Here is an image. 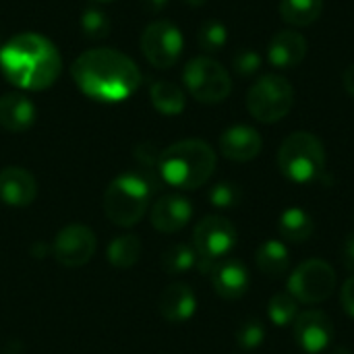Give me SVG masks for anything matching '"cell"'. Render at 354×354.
I'll return each mask as SVG.
<instances>
[{
    "instance_id": "1",
    "label": "cell",
    "mask_w": 354,
    "mask_h": 354,
    "mask_svg": "<svg viewBox=\"0 0 354 354\" xmlns=\"http://www.w3.org/2000/svg\"><path fill=\"white\" fill-rule=\"evenodd\" d=\"M71 75L77 87L97 102H122L141 85L139 66L127 54L112 48L83 52L75 58Z\"/></svg>"
},
{
    "instance_id": "2",
    "label": "cell",
    "mask_w": 354,
    "mask_h": 354,
    "mask_svg": "<svg viewBox=\"0 0 354 354\" xmlns=\"http://www.w3.org/2000/svg\"><path fill=\"white\" fill-rule=\"evenodd\" d=\"M0 68L6 81L15 87L44 91L58 81L62 58L48 37L35 31H25L10 37L0 48Z\"/></svg>"
},
{
    "instance_id": "3",
    "label": "cell",
    "mask_w": 354,
    "mask_h": 354,
    "mask_svg": "<svg viewBox=\"0 0 354 354\" xmlns=\"http://www.w3.org/2000/svg\"><path fill=\"white\" fill-rule=\"evenodd\" d=\"M158 170L170 187L193 191L216 172V151L201 139H185L160 153Z\"/></svg>"
},
{
    "instance_id": "4",
    "label": "cell",
    "mask_w": 354,
    "mask_h": 354,
    "mask_svg": "<svg viewBox=\"0 0 354 354\" xmlns=\"http://www.w3.org/2000/svg\"><path fill=\"white\" fill-rule=\"evenodd\" d=\"M149 199L151 183L143 174L124 172L108 185L104 193V212L112 224L131 228L145 216Z\"/></svg>"
},
{
    "instance_id": "5",
    "label": "cell",
    "mask_w": 354,
    "mask_h": 354,
    "mask_svg": "<svg viewBox=\"0 0 354 354\" xmlns=\"http://www.w3.org/2000/svg\"><path fill=\"white\" fill-rule=\"evenodd\" d=\"M278 166L280 172L292 183H313L326 170V147L313 133H292L280 145Z\"/></svg>"
},
{
    "instance_id": "6",
    "label": "cell",
    "mask_w": 354,
    "mask_h": 354,
    "mask_svg": "<svg viewBox=\"0 0 354 354\" xmlns=\"http://www.w3.org/2000/svg\"><path fill=\"white\" fill-rule=\"evenodd\" d=\"M295 106V87L280 75H263L257 79L247 93L249 114L263 122L272 124L282 120Z\"/></svg>"
},
{
    "instance_id": "7",
    "label": "cell",
    "mask_w": 354,
    "mask_h": 354,
    "mask_svg": "<svg viewBox=\"0 0 354 354\" xmlns=\"http://www.w3.org/2000/svg\"><path fill=\"white\" fill-rule=\"evenodd\" d=\"M183 81L189 93L201 104H220L232 91V79L228 71L209 56H197L187 62Z\"/></svg>"
},
{
    "instance_id": "8",
    "label": "cell",
    "mask_w": 354,
    "mask_h": 354,
    "mask_svg": "<svg viewBox=\"0 0 354 354\" xmlns=\"http://www.w3.org/2000/svg\"><path fill=\"white\" fill-rule=\"evenodd\" d=\"M336 290V272L324 259L303 261L288 278V292L305 305H317Z\"/></svg>"
},
{
    "instance_id": "9",
    "label": "cell",
    "mask_w": 354,
    "mask_h": 354,
    "mask_svg": "<svg viewBox=\"0 0 354 354\" xmlns=\"http://www.w3.org/2000/svg\"><path fill=\"white\" fill-rule=\"evenodd\" d=\"M185 39L170 21H153L141 33V52L156 68H170L183 56Z\"/></svg>"
},
{
    "instance_id": "10",
    "label": "cell",
    "mask_w": 354,
    "mask_h": 354,
    "mask_svg": "<svg viewBox=\"0 0 354 354\" xmlns=\"http://www.w3.org/2000/svg\"><path fill=\"white\" fill-rule=\"evenodd\" d=\"M239 234L230 220L222 216H207L203 218L193 232V247L199 257L220 261L226 259L228 253L236 247Z\"/></svg>"
},
{
    "instance_id": "11",
    "label": "cell",
    "mask_w": 354,
    "mask_h": 354,
    "mask_svg": "<svg viewBox=\"0 0 354 354\" xmlns=\"http://www.w3.org/2000/svg\"><path fill=\"white\" fill-rule=\"evenodd\" d=\"M95 234L89 226L85 224H68L64 226L52 245V255L62 268H81L91 261L95 255Z\"/></svg>"
},
{
    "instance_id": "12",
    "label": "cell",
    "mask_w": 354,
    "mask_h": 354,
    "mask_svg": "<svg viewBox=\"0 0 354 354\" xmlns=\"http://www.w3.org/2000/svg\"><path fill=\"white\" fill-rule=\"evenodd\" d=\"M297 344L307 354L324 353L334 338V324L324 311H305L295 319Z\"/></svg>"
},
{
    "instance_id": "13",
    "label": "cell",
    "mask_w": 354,
    "mask_h": 354,
    "mask_svg": "<svg viewBox=\"0 0 354 354\" xmlns=\"http://www.w3.org/2000/svg\"><path fill=\"white\" fill-rule=\"evenodd\" d=\"M193 218V205L183 195H164L160 197L149 212V222L158 232L172 234L183 230Z\"/></svg>"
},
{
    "instance_id": "14",
    "label": "cell",
    "mask_w": 354,
    "mask_h": 354,
    "mask_svg": "<svg viewBox=\"0 0 354 354\" xmlns=\"http://www.w3.org/2000/svg\"><path fill=\"white\" fill-rule=\"evenodd\" d=\"M212 286L218 297L226 301H236L247 295L251 276L243 261L239 259H220L216 261L214 270L209 272Z\"/></svg>"
},
{
    "instance_id": "15",
    "label": "cell",
    "mask_w": 354,
    "mask_h": 354,
    "mask_svg": "<svg viewBox=\"0 0 354 354\" xmlns=\"http://www.w3.org/2000/svg\"><path fill=\"white\" fill-rule=\"evenodd\" d=\"M37 197V183L33 174L19 166L0 170V201L8 207H27Z\"/></svg>"
},
{
    "instance_id": "16",
    "label": "cell",
    "mask_w": 354,
    "mask_h": 354,
    "mask_svg": "<svg viewBox=\"0 0 354 354\" xmlns=\"http://www.w3.org/2000/svg\"><path fill=\"white\" fill-rule=\"evenodd\" d=\"M261 135L247 124H234L220 135V151L232 162H251L261 153Z\"/></svg>"
},
{
    "instance_id": "17",
    "label": "cell",
    "mask_w": 354,
    "mask_h": 354,
    "mask_svg": "<svg viewBox=\"0 0 354 354\" xmlns=\"http://www.w3.org/2000/svg\"><path fill=\"white\" fill-rule=\"evenodd\" d=\"M307 56V39L292 29L278 31L268 46V60L276 68H295Z\"/></svg>"
},
{
    "instance_id": "18",
    "label": "cell",
    "mask_w": 354,
    "mask_h": 354,
    "mask_svg": "<svg viewBox=\"0 0 354 354\" xmlns=\"http://www.w3.org/2000/svg\"><path fill=\"white\" fill-rule=\"evenodd\" d=\"M197 299L191 286L183 282H174L164 288L158 301V311L168 324H185L195 315Z\"/></svg>"
},
{
    "instance_id": "19",
    "label": "cell",
    "mask_w": 354,
    "mask_h": 354,
    "mask_svg": "<svg viewBox=\"0 0 354 354\" xmlns=\"http://www.w3.org/2000/svg\"><path fill=\"white\" fill-rule=\"evenodd\" d=\"M35 104L23 93H4L0 97V127L10 133H25L35 122Z\"/></svg>"
},
{
    "instance_id": "20",
    "label": "cell",
    "mask_w": 354,
    "mask_h": 354,
    "mask_svg": "<svg viewBox=\"0 0 354 354\" xmlns=\"http://www.w3.org/2000/svg\"><path fill=\"white\" fill-rule=\"evenodd\" d=\"M255 263L259 272L268 278H282L290 270V253L288 247L282 241H266L257 253H255Z\"/></svg>"
},
{
    "instance_id": "21",
    "label": "cell",
    "mask_w": 354,
    "mask_h": 354,
    "mask_svg": "<svg viewBox=\"0 0 354 354\" xmlns=\"http://www.w3.org/2000/svg\"><path fill=\"white\" fill-rule=\"evenodd\" d=\"M149 97L153 108L164 116H178L187 106L183 89L170 81H156L149 89Z\"/></svg>"
},
{
    "instance_id": "22",
    "label": "cell",
    "mask_w": 354,
    "mask_h": 354,
    "mask_svg": "<svg viewBox=\"0 0 354 354\" xmlns=\"http://www.w3.org/2000/svg\"><path fill=\"white\" fill-rule=\"evenodd\" d=\"M278 228H280V234L288 241V243H305L311 239L313 234V218L301 209V207H290L286 209L282 216H280V222H278Z\"/></svg>"
},
{
    "instance_id": "23",
    "label": "cell",
    "mask_w": 354,
    "mask_h": 354,
    "mask_svg": "<svg viewBox=\"0 0 354 354\" xmlns=\"http://www.w3.org/2000/svg\"><path fill=\"white\" fill-rule=\"evenodd\" d=\"M324 12V0H282L280 15L292 27H307Z\"/></svg>"
},
{
    "instance_id": "24",
    "label": "cell",
    "mask_w": 354,
    "mask_h": 354,
    "mask_svg": "<svg viewBox=\"0 0 354 354\" xmlns=\"http://www.w3.org/2000/svg\"><path fill=\"white\" fill-rule=\"evenodd\" d=\"M108 261L110 266L118 268V270H129L133 268L139 257H141V241L135 234H122L116 236L110 245H108Z\"/></svg>"
},
{
    "instance_id": "25",
    "label": "cell",
    "mask_w": 354,
    "mask_h": 354,
    "mask_svg": "<svg viewBox=\"0 0 354 354\" xmlns=\"http://www.w3.org/2000/svg\"><path fill=\"white\" fill-rule=\"evenodd\" d=\"M197 251L195 247L191 245H185V243H176L172 247H168L162 255V268L166 274H187L191 272L193 268H197Z\"/></svg>"
},
{
    "instance_id": "26",
    "label": "cell",
    "mask_w": 354,
    "mask_h": 354,
    "mask_svg": "<svg viewBox=\"0 0 354 354\" xmlns=\"http://www.w3.org/2000/svg\"><path fill=\"white\" fill-rule=\"evenodd\" d=\"M299 305L301 303L290 292H278L270 299L268 317L274 326L286 328V326L295 324V319L299 317Z\"/></svg>"
},
{
    "instance_id": "27",
    "label": "cell",
    "mask_w": 354,
    "mask_h": 354,
    "mask_svg": "<svg viewBox=\"0 0 354 354\" xmlns=\"http://www.w3.org/2000/svg\"><path fill=\"white\" fill-rule=\"evenodd\" d=\"M197 41H199V48L205 50L207 54L220 52L226 46V41H228V29H226V25L222 21L209 19V21H205L199 27Z\"/></svg>"
},
{
    "instance_id": "28",
    "label": "cell",
    "mask_w": 354,
    "mask_h": 354,
    "mask_svg": "<svg viewBox=\"0 0 354 354\" xmlns=\"http://www.w3.org/2000/svg\"><path fill=\"white\" fill-rule=\"evenodd\" d=\"M79 25H81L83 35L89 37V39H104V37H108L110 27H112L108 15L104 10H100V8H93V6L85 8L81 12Z\"/></svg>"
},
{
    "instance_id": "29",
    "label": "cell",
    "mask_w": 354,
    "mask_h": 354,
    "mask_svg": "<svg viewBox=\"0 0 354 354\" xmlns=\"http://www.w3.org/2000/svg\"><path fill=\"white\" fill-rule=\"evenodd\" d=\"M209 203L218 209H232L241 203V189L234 183H218L209 189Z\"/></svg>"
},
{
    "instance_id": "30",
    "label": "cell",
    "mask_w": 354,
    "mask_h": 354,
    "mask_svg": "<svg viewBox=\"0 0 354 354\" xmlns=\"http://www.w3.org/2000/svg\"><path fill=\"white\" fill-rule=\"evenodd\" d=\"M263 338H266V328L257 319H247L236 330V344L245 351H253V348L261 346Z\"/></svg>"
},
{
    "instance_id": "31",
    "label": "cell",
    "mask_w": 354,
    "mask_h": 354,
    "mask_svg": "<svg viewBox=\"0 0 354 354\" xmlns=\"http://www.w3.org/2000/svg\"><path fill=\"white\" fill-rule=\"evenodd\" d=\"M261 62L263 60L255 50H241L232 60V68L241 77H253L261 68Z\"/></svg>"
},
{
    "instance_id": "32",
    "label": "cell",
    "mask_w": 354,
    "mask_h": 354,
    "mask_svg": "<svg viewBox=\"0 0 354 354\" xmlns=\"http://www.w3.org/2000/svg\"><path fill=\"white\" fill-rule=\"evenodd\" d=\"M340 303H342L344 311L354 319V276L344 282V286L340 290Z\"/></svg>"
},
{
    "instance_id": "33",
    "label": "cell",
    "mask_w": 354,
    "mask_h": 354,
    "mask_svg": "<svg viewBox=\"0 0 354 354\" xmlns=\"http://www.w3.org/2000/svg\"><path fill=\"white\" fill-rule=\"evenodd\" d=\"M342 263L348 272L354 274V234H348L342 245Z\"/></svg>"
},
{
    "instance_id": "34",
    "label": "cell",
    "mask_w": 354,
    "mask_h": 354,
    "mask_svg": "<svg viewBox=\"0 0 354 354\" xmlns=\"http://www.w3.org/2000/svg\"><path fill=\"white\" fill-rule=\"evenodd\" d=\"M168 2L170 0H139L143 10H147V12H162L168 6Z\"/></svg>"
},
{
    "instance_id": "35",
    "label": "cell",
    "mask_w": 354,
    "mask_h": 354,
    "mask_svg": "<svg viewBox=\"0 0 354 354\" xmlns=\"http://www.w3.org/2000/svg\"><path fill=\"white\" fill-rule=\"evenodd\" d=\"M342 83H344V89L354 97V64L346 66V71L342 75Z\"/></svg>"
},
{
    "instance_id": "36",
    "label": "cell",
    "mask_w": 354,
    "mask_h": 354,
    "mask_svg": "<svg viewBox=\"0 0 354 354\" xmlns=\"http://www.w3.org/2000/svg\"><path fill=\"white\" fill-rule=\"evenodd\" d=\"M185 2H187L189 6H203L207 0H185Z\"/></svg>"
},
{
    "instance_id": "37",
    "label": "cell",
    "mask_w": 354,
    "mask_h": 354,
    "mask_svg": "<svg viewBox=\"0 0 354 354\" xmlns=\"http://www.w3.org/2000/svg\"><path fill=\"white\" fill-rule=\"evenodd\" d=\"M93 2H112V0H93Z\"/></svg>"
}]
</instances>
